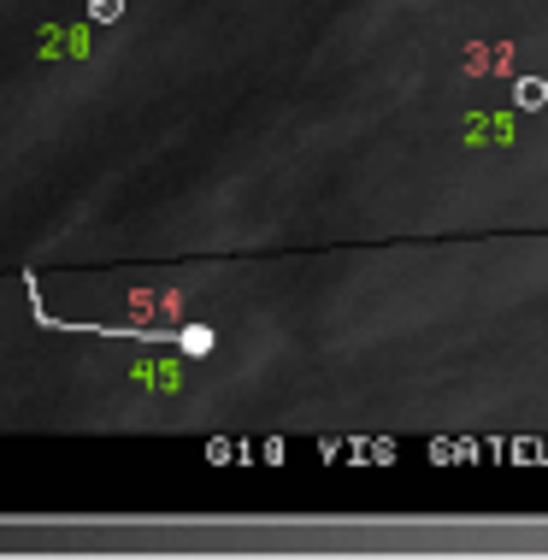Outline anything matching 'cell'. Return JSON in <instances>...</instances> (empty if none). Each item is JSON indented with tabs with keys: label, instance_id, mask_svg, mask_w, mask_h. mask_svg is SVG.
I'll use <instances>...</instances> for the list:
<instances>
[{
	"label": "cell",
	"instance_id": "7a4b0ae2",
	"mask_svg": "<svg viewBox=\"0 0 548 560\" xmlns=\"http://www.w3.org/2000/svg\"><path fill=\"white\" fill-rule=\"evenodd\" d=\"M177 348H183V354H212V330H207V325L177 330Z\"/></svg>",
	"mask_w": 548,
	"mask_h": 560
},
{
	"label": "cell",
	"instance_id": "3957f363",
	"mask_svg": "<svg viewBox=\"0 0 548 560\" xmlns=\"http://www.w3.org/2000/svg\"><path fill=\"white\" fill-rule=\"evenodd\" d=\"M89 19H95V24H118V19H125V0H89Z\"/></svg>",
	"mask_w": 548,
	"mask_h": 560
},
{
	"label": "cell",
	"instance_id": "6da1fadb",
	"mask_svg": "<svg viewBox=\"0 0 548 560\" xmlns=\"http://www.w3.org/2000/svg\"><path fill=\"white\" fill-rule=\"evenodd\" d=\"M513 107H520V113H543L548 107V83L530 78V71H525V78H513Z\"/></svg>",
	"mask_w": 548,
	"mask_h": 560
}]
</instances>
